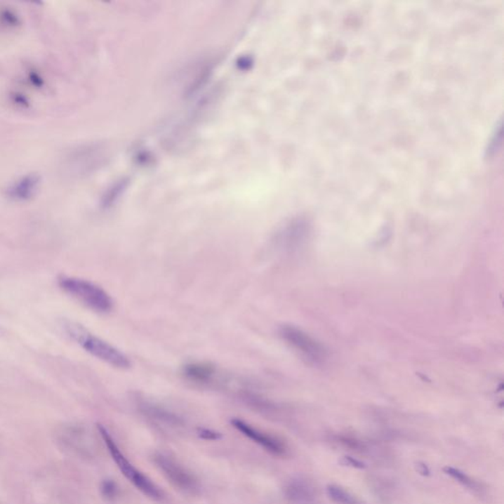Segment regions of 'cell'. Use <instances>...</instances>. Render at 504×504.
Listing matches in <instances>:
<instances>
[{
  "instance_id": "6da1fadb",
  "label": "cell",
  "mask_w": 504,
  "mask_h": 504,
  "mask_svg": "<svg viewBox=\"0 0 504 504\" xmlns=\"http://www.w3.org/2000/svg\"><path fill=\"white\" fill-rule=\"evenodd\" d=\"M66 333L70 338L74 340L85 351L101 359L105 363L111 364L114 368L126 369L131 368V363L128 358L111 344L98 338L95 335L88 332L84 327L78 323L66 321L63 324Z\"/></svg>"
},
{
  "instance_id": "7a4b0ae2",
  "label": "cell",
  "mask_w": 504,
  "mask_h": 504,
  "mask_svg": "<svg viewBox=\"0 0 504 504\" xmlns=\"http://www.w3.org/2000/svg\"><path fill=\"white\" fill-rule=\"evenodd\" d=\"M97 427L102 439H104L105 444L107 445V450L112 455V459L116 462L117 466L121 470L124 476L148 498L156 501L161 500L165 496H164V491L126 459V457L119 449L116 442L112 439V435H110L104 425L98 424Z\"/></svg>"
},
{
  "instance_id": "3957f363",
  "label": "cell",
  "mask_w": 504,
  "mask_h": 504,
  "mask_svg": "<svg viewBox=\"0 0 504 504\" xmlns=\"http://www.w3.org/2000/svg\"><path fill=\"white\" fill-rule=\"evenodd\" d=\"M60 288L78 302L99 313L111 312L114 303L106 291L89 281L73 277H61Z\"/></svg>"
},
{
  "instance_id": "277c9868",
  "label": "cell",
  "mask_w": 504,
  "mask_h": 504,
  "mask_svg": "<svg viewBox=\"0 0 504 504\" xmlns=\"http://www.w3.org/2000/svg\"><path fill=\"white\" fill-rule=\"evenodd\" d=\"M281 336L308 363H322L326 357V352L322 345L297 327L291 325L283 326L281 328Z\"/></svg>"
},
{
  "instance_id": "5b68a950",
  "label": "cell",
  "mask_w": 504,
  "mask_h": 504,
  "mask_svg": "<svg viewBox=\"0 0 504 504\" xmlns=\"http://www.w3.org/2000/svg\"><path fill=\"white\" fill-rule=\"evenodd\" d=\"M156 466L161 470L164 476L183 493L194 494L199 489V483L197 477L188 471L185 466L178 463L177 460L163 453H156L153 456Z\"/></svg>"
},
{
  "instance_id": "8992f818",
  "label": "cell",
  "mask_w": 504,
  "mask_h": 504,
  "mask_svg": "<svg viewBox=\"0 0 504 504\" xmlns=\"http://www.w3.org/2000/svg\"><path fill=\"white\" fill-rule=\"evenodd\" d=\"M231 424L234 429L239 430L242 435H246L247 439H251L252 442L260 445L261 447L267 450L271 454L276 455V456H284L287 453V447H286L282 440L279 439L278 437L265 434V432L256 429V427L247 424L244 420H239V418H232Z\"/></svg>"
},
{
  "instance_id": "52a82bcc",
  "label": "cell",
  "mask_w": 504,
  "mask_h": 504,
  "mask_svg": "<svg viewBox=\"0 0 504 504\" xmlns=\"http://www.w3.org/2000/svg\"><path fill=\"white\" fill-rule=\"evenodd\" d=\"M41 185V177L37 173H28L12 183L7 190V197L14 201H28L35 197Z\"/></svg>"
},
{
  "instance_id": "ba28073f",
  "label": "cell",
  "mask_w": 504,
  "mask_h": 504,
  "mask_svg": "<svg viewBox=\"0 0 504 504\" xmlns=\"http://www.w3.org/2000/svg\"><path fill=\"white\" fill-rule=\"evenodd\" d=\"M284 494L293 504H312L317 496L312 484L302 478L291 479L284 489Z\"/></svg>"
},
{
  "instance_id": "9c48e42d",
  "label": "cell",
  "mask_w": 504,
  "mask_h": 504,
  "mask_svg": "<svg viewBox=\"0 0 504 504\" xmlns=\"http://www.w3.org/2000/svg\"><path fill=\"white\" fill-rule=\"evenodd\" d=\"M216 369L211 364H188L183 368V373L187 378L198 383H205L214 376Z\"/></svg>"
},
{
  "instance_id": "30bf717a",
  "label": "cell",
  "mask_w": 504,
  "mask_h": 504,
  "mask_svg": "<svg viewBox=\"0 0 504 504\" xmlns=\"http://www.w3.org/2000/svg\"><path fill=\"white\" fill-rule=\"evenodd\" d=\"M328 496L337 504H362L356 496L350 493L348 491L336 486V484H329L326 489Z\"/></svg>"
},
{
  "instance_id": "8fae6325",
  "label": "cell",
  "mask_w": 504,
  "mask_h": 504,
  "mask_svg": "<svg viewBox=\"0 0 504 504\" xmlns=\"http://www.w3.org/2000/svg\"><path fill=\"white\" fill-rule=\"evenodd\" d=\"M444 473L453 478L455 481L458 482L462 486H466L467 489H471L475 493L482 491L481 484L478 482L475 481L468 475L465 474L461 470L453 468V467H445Z\"/></svg>"
},
{
  "instance_id": "7c38bea8",
  "label": "cell",
  "mask_w": 504,
  "mask_h": 504,
  "mask_svg": "<svg viewBox=\"0 0 504 504\" xmlns=\"http://www.w3.org/2000/svg\"><path fill=\"white\" fill-rule=\"evenodd\" d=\"M149 415L153 416L154 418H158L161 422H165L166 424L180 425H182V420L177 416L173 415L172 413L166 412V411L161 410V409L150 408L147 410Z\"/></svg>"
},
{
  "instance_id": "4fadbf2b",
  "label": "cell",
  "mask_w": 504,
  "mask_h": 504,
  "mask_svg": "<svg viewBox=\"0 0 504 504\" xmlns=\"http://www.w3.org/2000/svg\"><path fill=\"white\" fill-rule=\"evenodd\" d=\"M119 489L116 482L105 479L101 484V493L107 500H114L119 496Z\"/></svg>"
},
{
  "instance_id": "5bb4252c",
  "label": "cell",
  "mask_w": 504,
  "mask_h": 504,
  "mask_svg": "<svg viewBox=\"0 0 504 504\" xmlns=\"http://www.w3.org/2000/svg\"><path fill=\"white\" fill-rule=\"evenodd\" d=\"M197 435L200 439L210 440V442H216V440H220L223 437L222 435L216 432V430L203 429V427H199L197 430Z\"/></svg>"
},
{
  "instance_id": "9a60e30c",
  "label": "cell",
  "mask_w": 504,
  "mask_h": 504,
  "mask_svg": "<svg viewBox=\"0 0 504 504\" xmlns=\"http://www.w3.org/2000/svg\"><path fill=\"white\" fill-rule=\"evenodd\" d=\"M341 463L344 465V466L352 467V468L356 469H364V467H366L363 462L351 456L343 457V459L341 460Z\"/></svg>"
},
{
  "instance_id": "2e32d148",
  "label": "cell",
  "mask_w": 504,
  "mask_h": 504,
  "mask_svg": "<svg viewBox=\"0 0 504 504\" xmlns=\"http://www.w3.org/2000/svg\"><path fill=\"white\" fill-rule=\"evenodd\" d=\"M416 467H417V471L420 475H423V476H430V471L429 469V467L427 466L425 463H422V462H418L417 465H416Z\"/></svg>"
}]
</instances>
